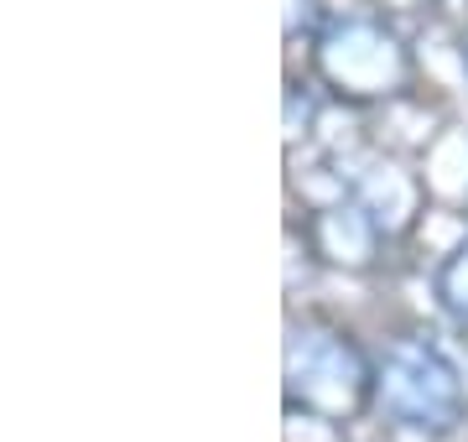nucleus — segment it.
Segmentation results:
<instances>
[{
    "label": "nucleus",
    "mask_w": 468,
    "mask_h": 442,
    "mask_svg": "<svg viewBox=\"0 0 468 442\" xmlns=\"http://www.w3.org/2000/svg\"><path fill=\"white\" fill-rule=\"evenodd\" d=\"M375 401V364L349 333L323 323L286 328V406L313 422H354Z\"/></svg>",
    "instance_id": "nucleus-1"
},
{
    "label": "nucleus",
    "mask_w": 468,
    "mask_h": 442,
    "mask_svg": "<svg viewBox=\"0 0 468 442\" xmlns=\"http://www.w3.org/2000/svg\"><path fill=\"white\" fill-rule=\"evenodd\" d=\"M375 406L385 411V422L417 426V432H452L463 422V380L432 339L406 333V339L385 343V354L375 359Z\"/></svg>",
    "instance_id": "nucleus-2"
},
{
    "label": "nucleus",
    "mask_w": 468,
    "mask_h": 442,
    "mask_svg": "<svg viewBox=\"0 0 468 442\" xmlns=\"http://www.w3.org/2000/svg\"><path fill=\"white\" fill-rule=\"evenodd\" d=\"M318 73L349 100H380L411 79L406 42L375 16H334L318 37Z\"/></svg>",
    "instance_id": "nucleus-3"
},
{
    "label": "nucleus",
    "mask_w": 468,
    "mask_h": 442,
    "mask_svg": "<svg viewBox=\"0 0 468 442\" xmlns=\"http://www.w3.org/2000/svg\"><path fill=\"white\" fill-rule=\"evenodd\" d=\"M432 287H437V302H442V312H448L452 323H468V239L442 256Z\"/></svg>",
    "instance_id": "nucleus-4"
},
{
    "label": "nucleus",
    "mask_w": 468,
    "mask_h": 442,
    "mask_svg": "<svg viewBox=\"0 0 468 442\" xmlns=\"http://www.w3.org/2000/svg\"><path fill=\"white\" fill-rule=\"evenodd\" d=\"M463 63H468V32H463Z\"/></svg>",
    "instance_id": "nucleus-5"
}]
</instances>
